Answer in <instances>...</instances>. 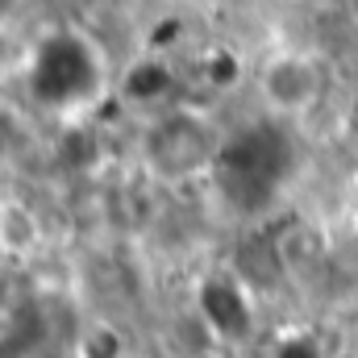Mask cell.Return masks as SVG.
Instances as JSON below:
<instances>
[{
	"mask_svg": "<svg viewBox=\"0 0 358 358\" xmlns=\"http://www.w3.org/2000/svg\"><path fill=\"white\" fill-rule=\"evenodd\" d=\"M21 4H25V0H0V34L21 17Z\"/></svg>",
	"mask_w": 358,
	"mask_h": 358,
	"instance_id": "5",
	"label": "cell"
},
{
	"mask_svg": "<svg viewBox=\"0 0 358 358\" xmlns=\"http://www.w3.org/2000/svg\"><path fill=\"white\" fill-rule=\"evenodd\" d=\"M255 88H259V100L267 104V113L287 117V121L304 117L325 100V63L308 50H296V46L271 50L259 63Z\"/></svg>",
	"mask_w": 358,
	"mask_h": 358,
	"instance_id": "2",
	"label": "cell"
},
{
	"mask_svg": "<svg viewBox=\"0 0 358 358\" xmlns=\"http://www.w3.org/2000/svg\"><path fill=\"white\" fill-rule=\"evenodd\" d=\"M76 358H125V334L113 321H92L76 338Z\"/></svg>",
	"mask_w": 358,
	"mask_h": 358,
	"instance_id": "3",
	"label": "cell"
},
{
	"mask_svg": "<svg viewBox=\"0 0 358 358\" xmlns=\"http://www.w3.org/2000/svg\"><path fill=\"white\" fill-rule=\"evenodd\" d=\"M25 150H29V125L8 100H0V171L13 167Z\"/></svg>",
	"mask_w": 358,
	"mask_h": 358,
	"instance_id": "4",
	"label": "cell"
},
{
	"mask_svg": "<svg viewBox=\"0 0 358 358\" xmlns=\"http://www.w3.org/2000/svg\"><path fill=\"white\" fill-rule=\"evenodd\" d=\"M225 150V129L213 117V108L200 104H167L159 108L138 138V159L146 176L179 187L192 179H204Z\"/></svg>",
	"mask_w": 358,
	"mask_h": 358,
	"instance_id": "1",
	"label": "cell"
}]
</instances>
